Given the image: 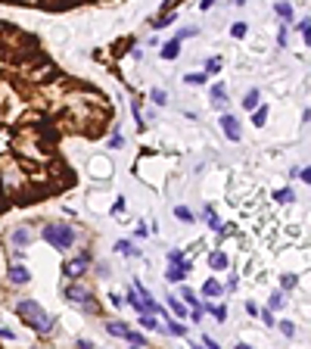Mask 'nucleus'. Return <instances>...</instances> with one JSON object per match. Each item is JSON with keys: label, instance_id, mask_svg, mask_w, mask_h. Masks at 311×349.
<instances>
[{"label": "nucleus", "instance_id": "obj_1", "mask_svg": "<svg viewBox=\"0 0 311 349\" xmlns=\"http://www.w3.org/2000/svg\"><path fill=\"white\" fill-rule=\"evenodd\" d=\"M16 309H19V315L25 318V324H28V327H34L38 334H50V330H53V318H50V315H47V312H44L38 303H34V300H22Z\"/></svg>", "mask_w": 311, "mask_h": 349}, {"label": "nucleus", "instance_id": "obj_2", "mask_svg": "<svg viewBox=\"0 0 311 349\" xmlns=\"http://www.w3.org/2000/svg\"><path fill=\"white\" fill-rule=\"evenodd\" d=\"M44 240L50 246H56L59 253H66V250H72V243H75V228L66 225V222H50L44 228Z\"/></svg>", "mask_w": 311, "mask_h": 349}, {"label": "nucleus", "instance_id": "obj_3", "mask_svg": "<svg viewBox=\"0 0 311 349\" xmlns=\"http://www.w3.org/2000/svg\"><path fill=\"white\" fill-rule=\"evenodd\" d=\"M66 300L72 303V306H81V309H94V300H90V290L87 287H81V284H72V287H66Z\"/></svg>", "mask_w": 311, "mask_h": 349}, {"label": "nucleus", "instance_id": "obj_4", "mask_svg": "<svg viewBox=\"0 0 311 349\" xmlns=\"http://www.w3.org/2000/svg\"><path fill=\"white\" fill-rule=\"evenodd\" d=\"M87 265H90V253H81L78 259L66 262V278H81V274L87 271Z\"/></svg>", "mask_w": 311, "mask_h": 349}, {"label": "nucleus", "instance_id": "obj_5", "mask_svg": "<svg viewBox=\"0 0 311 349\" xmlns=\"http://www.w3.org/2000/svg\"><path fill=\"white\" fill-rule=\"evenodd\" d=\"M187 271H190V262L187 259H180V262H171V268L165 271V281H171V284H180L187 278Z\"/></svg>", "mask_w": 311, "mask_h": 349}, {"label": "nucleus", "instance_id": "obj_6", "mask_svg": "<svg viewBox=\"0 0 311 349\" xmlns=\"http://www.w3.org/2000/svg\"><path fill=\"white\" fill-rule=\"evenodd\" d=\"M7 281H10V284H16V287H22V284H28V281H31V271H28L25 265H13V268L7 271Z\"/></svg>", "mask_w": 311, "mask_h": 349}, {"label": "nucleus", "instance_id": "obj_7", "mask_svg": "<svg viewBox=\"0 0 311 349\" xmlns=\"http://www.w3.org/2000/svg\"><path fill=\"white\" fill-rule=\"evenodd\" d=\"M221 128H224V134H227L230 140H240V122H236V116L224 113V116H221Z\"/></svg>", "mask_w": 311, "mask_h": 349}, {"label": "nucleus", "instance_id": "obj_8", "mask_svg": "<svg viewBox=\"0 0 311 349\" xmlns=\"http://www.w3.org/2000/svg\"><path fill=\"white\" fill-rule=\"evenodd\" d=\"M212 106L215 109H224L227 106V87L224 84H215L212 87Z\"/></svg>", "mask_w": 311, "mask_h": 349}, {"label": "nucleus", "instance_id": "obj_9", "mask_svg": "<svg viewBox=\"0 0 311 349\" xmlns=\"http://www.w3.org/2000/svg\"><path fill=\"white\" fill-rule=\"evenodd\" d=\"M177 57H180V38L174 34V38L162 47V60H177Z\"/></svg>", "mask_w": 311, "mask_h": 349}, {"label": "nucleus", "instance_id": "obj_10", "mask_svg": "<svg viewBox=\"0 0 311 349\" xmlns=\"http://www.w3.org/2000/svg\"><path fill=\"white\" fill-rule=\"evenodd\" d=\"M10 240H13L16 246H28V243H31V231H28V228H16V231L10 234Z\"/></svg>", "mask_w": 311, "mask_h": 349}, {"label": "nucleus", "instance_id": "obj_11", "mask_svg": "<svg viewBox=\"0 0 311 349\" xmlns=\"http://www.w3.org/2000/svg\"><path fill=\"white\" fill-rule=\"evenodd\" d=\"M203 293H206V296H212V300H218V296L224 293V287L218 284V281H206V284H203Z\"/></svg>", "mask_w": 311, "mask_h": 349}, {"label": "nucleus", "instance_id": "obj_12", "mask_svg": "<svg viewBox=\"0 0 311 349\" xmlns=\"http://www.w3.org/2000/svg\"><path fill=\"white\" fill-rule=\"evenodd\" d=\"M209 265H212L215 271H224V268H227V256H224V253H212V256H209Z\"/></svg>", "mask_w": 311, "mask_h": 349}, {"label": "nucleus", "instance_id": "obj_13", "mask_svg": "<svg viewBox=\"0 0 311 349\" xmlns=\"http://www.w3.org/2000/svg\"><path fill=\"white\" fill-rule=\"evenodd\" d=\"M140 327H146V330H159V318L153 315V312H150V315H146V312H140Z\"/></svg>", "mask_w": 311, "mask_h": 349}, {"label": "nucleus", "instance_id": "obj_14", "mask_svg": "<svg viewBox=\"0 0 311 349\" xmlns=\"http://www.w3.org/2000/svg\"><path fill=\"white\" fill-rule=\"evenodd\" d=\"M252 125H255V128H265V125H268V109H265V106H255Z\"/></svg>", "mask_w": 311, "mask_h": 349}, {"label": "nucleus", "instance_id": "obj_15", "mask_svg": "<svg viewBox=\"0 0 311 349\" xmlns=\"http://www.w3.org/2000/svg\"><path fill=\"white\" fill-rule=\"evenodd\" d=\"M106 330L112 337H125L128 334V324H121V321H106Z\"/></svg>", "mask_w": 311, "mask_h": 349}, {"label": "nucleus", "instance_id": "obj_16", "mask_svg": "<svg viewBox=\"0 0 311 349\" xmlns=\"http://www.w3.org/2000/svg\"><path fill=\"white\" fill-rule=\"evenodd\" d=\"M259 97H262V94H259V90H255V87H252L249 94L243 97V109H246V113H249V109H255V106H259Z\"/></svg>", "mask_w": 311, "mask_h": 349}, {"label": "nucleus", "instance_id": "obj_17", "mask_svg": "<svg viewBox=\"0 0 311 349\" xmlns=\"http://www.w3.org/2000/svg\"><path fill=\"white\" fill-rule=\"evenodd\" d=\"M115 250H118L121 256H137V253H140V250H137L131 240H118V243H115Z\"/></svg>", "mask_w": 311, "mask_h": 349}, {"label": "nucleus", "instance_id": "obj_18", "mask_svg": "<svg viewBox=\"0 0 311 349\" xmlns=\"http://www.w3.org/2000/svg\"><path fill=\"white\" fill-rule=\"evenodd\" d=\"M90 169H94V175H109V162L106 159H94V162H90Z\"/></svg>", "mask_w": 311, "mask_h": 349}, {"label": "nucleus", "instance_id": "obj_19", "mask_svg": "<svg viewBox=\"0 0 311 349\" xmlns=\"http://www.w3.org/2000/svg\"><path fill=\"white\" fill-rule=\"evenodd\" d=\"M125 340H128V343H134V346H146V337H143V334H137V330H128Z\"/></svg>", "mask_w": 311, "mask_h": 349}, {"label": "nucleus", "instance_id": "obj_20", "mask_svg": "<svg viewBox=\"0 0 311 349\" xmlns=\"http://www.w3.org/2000/svg\"><path fill=\"white\" fill-rule=\"evenodd\" d=\"M209 312H212V315H215L218 321H221V324L227 321V306H209Z\"/></svg>", "mask_w": 311, "mask_h": 349}, {"label": "nucleus", "instance_id": "obj_21", "mask_svg": "<svg viewBox=\"0 0 311 349\" xmlns=\"http://www.w3.org/2000/svg\"><path fill=\"white\" fill-rule=\"evenodd\" d=\"M165 330H168L171 337H187V327H184V324H174V321H168V327H165Z\"/></svg>", "mask_w": 311, "mask_h": 349}, {"label": "nucleus", "instance_id": "obj_22", "mask_svg": "<svg viewBox=\"0 0 311 349\" xmlns=\"http://www.w3.org/2000/svg\"><path fill=\"white\" fill-rule=\"evenodd\" d=\"M150 97H153V103H156V106H165V103H168V94H165V90H159V87L153 90Z\"/></svg>", "mask_w": 311, "mask_h": 349}, {"label": "nucleus", "instance_id": "obj_23", "mask_svg": "<svg viewBox=\"0 0 311 349\" xmlns=\"http://www.w3.org/2000/svg\"><path fill=\"white\" fill-rule=\"evenodd\" d=\"M174 215L180 218V222H193V212H190L187 206H174Z\"/></svg>", "mask_w": 311, "mask_h": 349}, {"label": "nucleus", "instance_id": "obj_24", "mask_svg": "<svg viewBox=\"0 0 311 349\" xmlns=\"http://www.w3.org/2000/svg\"><path fill=\"white\" fill-rule=\"evenodd\" d=\"M168 306H171V312H174V315H187V303H177L174 296L168 300Z\"/></svg>", "mask_w": 311, "mask_h": 349}, {"label": "nucleus", "instance_id": "obj_25", "mask_svg": "<svg viewBox=\"0 0 311 349\" xmlns=\"http://www.w3.org/2000/svg\"><path fill=\"white\" fill-rule=\"evenodd\" d=\"M184 81H187V84H203V81H206V72H190Z\"/></svg>", "mask_w": 311, "mask_h": 349}, {"label": "nucleus", "instance_id": "obj_26", "mask_svg": "<svg viewBox=\"0 0 311 349\" xmlns=\"http://www.w3.org/2000/svg\"><path fill=\"white\" fill-rule=\"evenodd\" d=\"M171 22H174V16H165V13H162L159 19L153 22V28H165V25H171Z\"/></svg>", "mask_w": 311, "mask_h": 349}, {"label": "nucleus", "instance_id": "obj_27", "mask_svg": "<svg viewBox=\"0 0 311 349\" xmlns=\"http://www.w3.org/2000/svg\"><path fill=\"white\" fill-rule=\"evenodd\" d=\"M274 13L283 16V19H289V16H292V7H289V4H277V7H274Z\"/></svg>", "mask_w": 311, "mask_h": 349}, {"label": "nucleus", "instance_id": "obj_28", "mask_svg": "<svg viewBox=\"0 0 311 349\" xmlns=\"http://www.w3.org/2000/svg\"><path fill=\"white\" fill-rule=\"evenodd\" d=\"M280 330H283V337H296V324L292 321H280Z\"/></svg>", "mask_w": 311, "mask_h": 349}, {"label": "nucleus", "instance_id": "obj_29", "mask_svg": "<svg viewBox=\"0 0 311 349\" xmlns=\"http://www.w3.org/2000/svg\"><path fill=\"white\" fill-rule=\"evenodd\" d=\"M299 28H302V34H305V44L311 47V19H305V22H299Z\"/></svg>", "mask_w": 311, "mask_h": 349}, {"label": "nucleus", "instance_id": "obj_30", "mask_svg": "<svg viewBox=\"0 0 311 349\" xmlns=\"http://www.w3.org/2000/svg\"><path fill=\"white\" fill-rule=\"evenodd\" d=\"M180 296H184V303H187V306H196V293H193L190 287H184V290H180Z\"/></svg>", "mask_w": 311, "mask_h": 349}, {"label": "nucleus", "instance_id": "obj_31", "mask_svg": "<svg viewBox=\"0 0 311 349\" xmlns=\"http://www.w3.org/2000/svg\"><path fill=\"white\" fill-rule=\"evenodd\" d=\"M274 200H277V203H292V190H277Z\"/></svg>", "mask_w": 311, "mask_h": 349}, {"label": "nucleus", "instance_id": "obj_32", "mask_svg": "<svg viewBox=\"0 0 311 349\" xmlns=\"http://www.w3.org/2000/svg\"><path fill=\"white\" fill-rule=\"evenodd\" d=\"M230 34H233V38H246V22H236L230 28Z\"/></svg>", "mask_w": 311, "mask_h": 349}, {"label": "nucleus", "instance_id": "obj_33", "mask_svg": "<svg viewBox=\"0 0 311 349\" xmlns=\"http://www.w3.org/2000/svg\"><path fill=\"white\" fill-rule=\"evenodd\" d=\"M97 274H100V278H109V274H112V271H109V262H100V265H97Z\"/></svg>", "mask_w": 311, "mask_h": 349}, {"label": "nucleus", "instance_id": "obj_34", "mask_svg": "<svg viewBox=\"0 0 311 349\" xmlns=\"http://www.w3.org/2000/svg\"><path fill=\"white\" fill-rule=\"evenodd\" d=\"M283 306V293H274L271 296V309H280Z\"/></svg>", "mask_w": 311, "mask_h": 349}, {"label": "nucleus", "instance_id": "obj_35", "mask_svg": "<svg viewBox=\"0 0 311 349\" xmlns=\"http://www.w3.org/2000/svg\"><path fill=\"white\" fill-rule=\"evenodd\" d=\"M193 34H196V28H180V31H177V38L184 41V38H193Z\"/></svg>", "mask_w": 311, "mask_h": 349}, {"label": "nucleus", "instance_id": "obj_36", "mask_svg": "<svg viewBox=\"0 0 311 349\" xmlns=\"http://www.w3.org/2000/svg\"><path fill=\"white\" fill-rule=\"evenodd\" d=\"M206 69H209V72H218V69H221V60H218V57H215V60H209V63H206Z\"/></svg>", "mask_w": 311, "mask_h": 349}, {"label": "nucleus", "instance_id": "obj_37", "mask_svg": "<svg viewBox=\"0 0 311 349\" xmlns=\"http://www.w3.org/2000/svg\"><path fill=\"white\" fill-rule=\"evenodd\" d=\"M180 259H184V253H180V250H171V253H168V262H180Z\"/></svg>", "mask_w": 311, "mask_h": 349}, {"label": "nucleus", "instance_id": "obj_38", "mask_svg": "<svg viewBox=\"0 0 311 349\" xmlns=\"http://www.w3.org/2000/svg\"><path fill=\"white\" fill-rule=\"evenodd\" d=\"M283 287H286V290L296 287V278H292V274H283Z\"/></svg>", "mask_w": 311, "mask_h": 349}, {"label": "nucleus", "instance_id": "obj_39", "mask_svg": "<svg viewBox=\"0 0 311 349\" xmlns=\"http://www.w3.org/2000/svg\"><path fill=\"white\" fill-rule=\"evenodd\" d=\"M203 315H206V309H203V306L193 309V321H203Z\"/></svg>", "mask_w": 311, "mask_h": 349}, {"label": "nucleus", "instance_id": "obj_40", "mask_svg": "<svg viewBox=\"0 0 311 349\" xmlns=\"http://www.w3.org/2000/svg\"><path fill=\"white\" fill-rule=\"evenodd\" d=\"M262 321H265L268 327H274V315H271V312H262Z\"/></svg>", "mask_w": 311, "mask_h": 349}, {"label": "nucleus", "instance_id": "obj_41", "mask_svg": "<svg viewBox=\"0 0 311 349\" xmlns=\"http://www.w3.org/2000/svg\"><path fill=\"white\" fill-rule=\"evenodd\" d=\"M299 175H302V181H305V184H311V165H308V169H302Z\"/></svg>", "mask_w": 311, "mask_h": 349}, {"label": "nucleus", "instance_id": "obj_42", "mask_svg": "<svg viewBox=\"0 0 311 349\" xmlns=\"http://www.w3.org/2000/svg\"><path fill=\"white\" fill-rule=\"evenodd\" d=\"M212 4H215V0H203V4H199V10H209Z\"/></svg>", "mask_w": 311, "mask_h": 349}, {"label": "nucleus", "instance_id": "obj_43", "mask_svg": "<svg viewBox=\"0 0 311 349\" xmlns=\"http://www.w3.org/2000/svg\"><path fill=\"white\" fill-rule=\"evenodd\" d=\"M7 4H28V0H7Z\"/></svg>", "mask_w": 311, "mask_h": 349}, {"label": "nucleus", "instance_id": "obj_44", "mask_svg": "<svg viewBox=\"0 0 311 349\" xmlns=\"http://www.w3.org/2000/svg\"><path fill=\"white\" fill-rule=\"evenodd\" d=\"M233 4H236V7H243V4H246V0H233Z\"/></svg>", "mask_w": 311, "mask_h": 349}]
</instances>
